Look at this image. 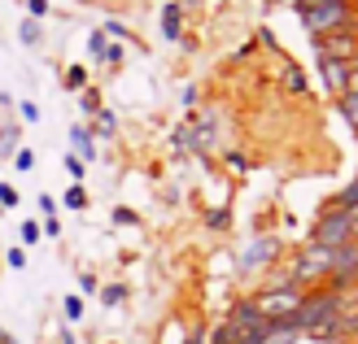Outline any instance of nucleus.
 <instances>
[{
	"mask_svg": "<svg viewBox=\"0 0 358 344\" xmlns=\"http://www.w3.org/2000/svg\"><path fill=\"white\" fill-rule=\"evenodd\" d=\"M227 166H231V170H249V157L231 149V153H227Z\"/></svg>",
	"mask_w": 358,
	"mask_h": 344,
	"instance_id": "nucleus-35",
	"label": "nucleus"
},
{
	"mask_svg": "<svg viewBox=\"0 0 358 344\" xmlns=\"http://www.w3.org/2000/svg\"><path fill=\"white\" fill-rule=\"evenodd\" d=\"M101 110V92L96 87H83V114H96Z\"/></svg>",
	"mask_w": 358,
	"mask_h": 344,
	"instance_id": "nucleus-28",
	"label": "nucleus"
},
{
	"mask_svg": "<svg viewBox=\"0 0 358 344\" xmlns=\"http://www.w3.org/2000/svg\"><path fill=\"white\" fill-rule=\"evenodd\" d=\"M301 297H306V287H297V283H289V287H262V292L254 297V305L262 310V318L280 322V318H293L297 314Z\"/></svg>",
	"mask_w": 358,
	"mask_h": 344,
	"instance_id": "nucleus-5",
	"label": "nucleus"
},
{
	"mask_svg": "<svg viewBox=\"0 0 358 344\" xmlns=\"http://www.w3.org/2000/svg\"><path fill=\"white\" fill-rule=\"evenodd\" d=\"M184 344H206V331H192V336H184Z\"/></svg>",
	"mask_w": 358,
	"mask_h": 344,
	"instance_id": "nucleus-41",
	"label": "nucleus"
},
{
	"mask_svg": "<svg viewBox=\"0 0 358 344\" xmlns=\"http://www.w3.org/2000/svg\"><path fill=\"white\" fill-rule=\"evenodd\" d=\"M293 9L301 17V27L310 35H328V31H341L354 22L358 5L354 0H293Z\"/></svg>",
	"mask_w": 358,
	"mask_h": 344,
	"instance_id": "nucleus-1",
	"label": "nucleus"
},
{
	"mask_svg": "<svg viewBox=\"0 0 358 344\" xmlns=\"http://www.w3.org/2000/svg\"><path fill=\"white\" fill-rule=\"evenodd\" d=\"M350 87H354V92H358V61H354V75H350Z\"/></svg>",
	"mask_w": 358,
	"mask_h": 344,
	"instance_id": "nucleus-42",
	"label": "nucleus"
},
{
	"mask_svg": "<svg viewBox=\"0 0 358 344\" xmlns=\"http://www.w3.org/2000/svg\"><path fill=\"white\" fill-rule=\"evenodd\" d=\"M179 31H184V9H179V5H166V9H162V35L175 44Z\"/></svg>",
	"mask_w": 358,
	"mask_h": 344,
	"instance_id": "nucleus-12",
	"label": "nucleus"
},
{
	"mask_svg": "<svg viewBox=\"0 0 358 344\" xmlns=\"http://www.w3.org/2000/svg\"><path fill=\"white\" fill-rule=\"evenodd\" d=\"M254 322H262V310L254 305V297H245V301H236V305L227 310V327H231V331L254 327Z\"/></svg>",
	"mask_w": 358,
	"mask_h": 344,
	"instance_id": "nucleus-10",
	"label": "nucleus"
},
{
	"mask_svg": "<svg viewBox=\"0 0 358 344\" xmlns=\"http://www.w3.org/2000/svg\"><path fill=\"white\" fill-rule=\"evenodd\" d=\"M114 131H118V118H114L110 110H96V114H92V135H105V140H110Z\"/></svg>",
	"mask_w": 358,
	"mask_h": 344,
	"instance_id": "nucleus-14",
	"label": "nucleus"
},
{
	"mask_svg": "<svg viewBox=\"0 0 358 344\" xmlns=\"http://www.w3.org/2000/svg\"><path fill=\"white\" fill-rule=\"evenodd\" d=\"M324 287H332V292H350V287H358V240H345L341 248H336L332 275L324 279Z\"/></svg>",
	"mask_w": 358,
	"mask_h": 344,
	"instance_id": "nucleus-6",
	"label": "nucleus"
},
{
	"mask_svg": "<svg viewBox=\"0 0 358 344\" xmlns=\"http://www.w3.org/2000/svg\"><path fill=\"white\" fill-rule=\"evenodd\" d=\"M101 301H105V305H122V301H127V283H110V287H101Z\"/></svg>",
	"mask_w": 358,
	"mask_h": 344,
	"instance_id": "nucleus-21",
	"label": "nucleus"
},
{
	"mask_svg": "<svg viewBox=\"0 0 358 344\" xmlns=\"http://www.w3.org/2000/svg\"><path fill=\"white\" fill-rule=\"evenodd\" d=\"M341 336L358 340V310H354V314H341Z\"/></svg>",
	"mask_w": 358,
	"mask_h": 344,
	"instance_id": "nucleus-31",
	"label": "nucleus"
},
{
	"mask_svg": "<svg viewBox=\"0 0 358 344\" xmlns=\"http://www.w3.org/2000/svg\"><path fill=\"white\" fill-rule=\"evenodd\" d=\"M79 287H83V292H96L101 283H96V275H92V270H83V275H79Z\"/></svg>",
	"mask_w": 358,
	"mask_h": 344,
	"instance_id": "nucleus-38",
	"label": "nucleus"
},
{
	"mask_svg": "<svg viewBox=\"0 0 358 344\" xmlns=\"http://www.w3.org/2000/svg\"><path fill=\"white\" fill-rule=\"evenodd\" d=\"M345 240H354V223H350V209H336L328 205L324 214L315 218L310 227V244H324V248H341Z\"/></svg>",
	"mask_w": 358,
	"mask_h": 344,
	"instance_id": "nucleus-4",
	"label": "nucleus"
},
{
	"mask_svg": "<svg viewBox=\"0 0 358 344\" xmlns=\"http://www.w3.org/2000/svg\"><path fill=\"white\" fill-rule=\"evenodd\" d=\"M114 223H118V227H136L140 218H136V214H131L127 205H122V209H114Z\"/></svg>",
	"mask_w": 358,
	"mask_h": 344,
	"instance_id": "nucleus-33",
	"label": "nucleus"
},
{
	"mask_svg": "<svg viewBox=\"0 0 358 344\" xmlns=\"http://www.w3.org/2000/svg\"><path fill=\"white\" fill-rule=\"evenodd\" d=\"M17 201H22V196H17V188H13V184H0V205H5V209H13Z\"/></svg>",
	"mask_w": 358,
	"mask_h": 344,
	"instance_id": "nucleus-30",
	"label": "nucleus"
},
{
	"mask_svg": "<svg viewBox=\"0 0 358 344\" xmlns=\"http://www.w3.org/2000/svg\"><path fill=\"white\" fill-rule=\"evenodd\" d=\"M17 40H22L27 48H35V44H40V40H44V35H40V22H35V17H27V22H22V27H17Z\"/></svg>",
	"mask_w": 358,
	"mask_h": 344,
	"instance_id": "nucleus-20",
	"label": "nucleus"
},
{
	"mask_svg": "<svg viewBox=\"0 0 358 344\" xmlns=\"http://www.w3.org/2000/svg\"><path fill=\"white\" fill-rule=\"evenodd\" d=\"M336 110H341V118H345V122L354 126V131H358V92H354V87L336 96Z\"/></svg>",
	"mask_w": 358,
	"mask_h": 344,
	"instance_id": "nucleus-13",
	"label": "nucleus"
},
{
	"mask_svg": "<svg viewBox=\"0 0 358 344\" xmlns=\"http://www.w3.org/2000/svg\"><path fill=\"white\" fill-rule=\"evenodd\" d=\"M17 135H22V131H17V122L0 126V157H13L17 153Z\"/></svg>",
	"mask_w": 358,
	"mask_h": 344,
	"instance_id": "nucleus-15",
	"label": "nucleus"
},
{
	"mask_svg": "<svg viewBox=\"0 0 358 344\" xmlns=\"http://www.w3.org/2000/svg\"><path fill=\"white\" fill-rule=\"evenodd\" d=\"M350 31H354V35H358V13H354V22H350Z\"/></svg>",
	"mask_w": 358,
	"mask_h": 344,
	"instance_id": "nucleus-45",
	"label": "nucleus"
},
{
	"mask_svg": "<svg viewBox=\"0 0 358 344\" xmlns=\"http://www.w3.org/2000/svg\"><path fill=\"white\" fill-rule=\"evenodd\" d=\"M319 75H324V83L332 87L336 96L350 92V75H354V61H341V57H324L319 52Z\"/></svg>",
	"mask_w": 358,
	"mask_h": 344,
	"instance_id": "nucleus-9",
	"label": "nucleus"
},
{
	"mask_svg": "<svg viewBox=\"0 0 358 344\" xmlns=\"http://www.w3.org/2000/svg\"><path fill=\"white\" fill-rule=\"evenodd\" d=\"M27 13L35 17V22H40V17L48 13V0H27Z\"/></svg>",
	"mask_w": 358,
	"mask_h": 344,
	"instance_id": "nucleus-34",
	"label": "nucleus"
},
{
	"mask_svg": "<svg viewBox=\"0 0 358 344\" xmlns=\"http://www.w3.org/2000/svg\"><path fill=\"white\" fill-rule=\"evenodd\" d=\"M40 209H44L48 218H52V214H57V201H52V196H40Z\"/></svg>",
	"mask_w": 358,
	"mask_h": 344,
	"instance_id": "nucleus-40",
	"label": "nucleus"
},
{
	"mask_svg": "<svg viewBox=\"0 0 358 344\" xmlns=\"http://www.w3.org/2000/svg\"><path fill=\"white\" fill-rule=\"evenodd\" d=\"M231 340H236V331H231L227 322H219L214 331H206V344H231Z\"/></svg>",
	"mask_w": 358,
	"mask_h": 344,
	"instance_id": "nucleus-24",
	"label": "nucleus"
},
{
	"mask_svg": "<svg viewBox=\"0 0 358 344\" xmlns=\"http://www.w3.org/2000/svg\"><path fill=\"white\" fill-rule=\"evenodd\" d=\"M284 87H289L293 96H306V87H310V83H306V75H301L297 66H289V70H284Z\"/></svg>",
	"mask_w": 358,
	"mask_h": 344,
	"instance_id": "nucleus-17",
	"label": "nucleus"
},
{
	"mask_svg": "<svg viewBox=\"0 0 358 344\" xmlns=\"http://www.w3.org/2000/svg\"><path fill=\"white\" fill-rule=\"evenodd\" d=\"M105 35H114V40H127V27H122V22H105Z\"/></svg>",
	"mask_w": 358,
	"mask_h": 344,
	"instance_id": "nucleus-39",
	"label": "nucleus"
},
{
	"mask_svg": "<svg viewBox=\"0 0 358 344\" xmlns=\"http://www.w3.org/2000/svg\"><path fill=\"white\" fill-rule=\"evenodd\" d=\"M17 118H22V122H40V110H35V100H22V105H17Z\"/></svg>",
	"mask_w": 358,
	"mask_h": 344,
	"instance_id": "nucleus-32",
	"label": "nucleus"
},
{
	"mask_svg": "<svg viewBox=\"0 0 358 344\" xmlns=\"http://www.w3.org/2000/svg\"><path fill=\"white\" fill-rule=\"evenodd\" d=\"M341 314H345V292H332V287H315V292L301 297L297 314H293V327L310 336V331H319L324 322L341 318Z\"/></svg>",
	"mask_w": 358,
	"mask_h": 344,
	"instance_id": "nucleus-2",
	"label": "nucleus"
},
{
	"mask_svg": "<svg viewBox=\"0 0 358 344\" xmlns=\"http://www.w3.org/2000/svg\"><path fill=\"white\" fill-rule=\"evenodd\" d=\"M13 166H17V170H31V166H35V153L17 144V153H13Z\"/></svg>",
	"mask_w": 358,
	"mask_h": 344,
	"instance_id": "nucleus-29",
	"label": "nucleus"
},
{
	"mask_svg": "<svg viewBox=\"0 0 358 344\" xmlns=\"http://www.w3.org/2000/svg\"><path fill=\"white\" fill-rule=\"evenodd\" d=\"M5 262H9L13 270H22V266H27V253H22V248H9V253H5Z\"/></svg>",
	"mask_w": 358,
	"mask_h": 344,
	"instance_id": "nucleus-36",
	"label": "nucleus"
},
{
	"mask_svg": "<svg viewBox=\"0 0 358 344\" xmlns=\"http://www.w3.org/2000/svg\"><path fill=\"white\" fill-rule=\"evenodd\" d=\"M275 257H280V240H275V235H258V240L241 253V270H245V275H254V270L275 266Z\"/></svg>",
	"mask_w": 358,
	"mask_h": 344,
	"instance_id": "nucleus-8",
	"label": "nucleus"
},
{
	"mask_svg": "<svg viewBox=\"0 0 358 344\" xmlns=\"http://www.w3.org/2000/svg\"><path fill=\"white\" fill-rule=\"evenodd\" d=\"M341 57V61H358V35L350 27L341 31H328V35H315V57Z\"/></svg>",
	"mask_w": 358,
	"mask_h": 344,
	"instance_id": "nucleus-7",
	"label": "nucleus"
},
{
	"mask_svg": "<svg viewBox=\"0 0 358 344\" xmlns=\"http://www.w3.org/2000/svg\"><path fill=\"white\" fill-rule=\"evenodd\" d=\"M101 61H105V66H118V61H122V48H118V44H105V57H101Z\"/></svg>",
	"mask_w": 358,
	"mask_h": 344,
	"instance_id": "nucleus-37",
	"label": "nucleus"
},
{
	"mask_svg": "<svg viewBox=\"0 0 358 344\" xmlns=\"http://www.w3.org/2000/svg\"><path fill=\"white\" fill-rule=\"evenodd\" d=\"M206 227H210V231H227V227H231V214H227V209H210V214H206Z\"/></svg>",
	"mask_w": 358,
	"mask_h": 344,
	"instance_id": "nucleus-22",
	"label": "nucleus"
},
{
	"mask_svg": "<svg viewBox=\"0 0 358 344\" xmlns=\"http://www.w3.org/2000/svg\"><path fill=\"white\" fill-rule=\"evenodd\" d=\"M70 144H75V153L83 161H96V135H92V126H70Z\"/></svg>",
	"mask_w": 358,
	"mask_h": 344,
	"instance_id": "nucleus-11",
	"label": "nucleus"
},
{
	"mask_svg": "<svg viewBox=\"0 0 358 344\" xmlns=\"http://www.w3.org/2000/svg\"><path fill=\"white\" fill-rule=\"evenodd\" d=\"M40 240H44V227L35 223V218H27L22 223V244H40Z\"/></svg>",
	"mask_w": 358,
	"mask_h": 344,
	"instance_id": "nucleus-26",
	"label": "nucleus"
},
{
	"mask_svg": "<svg viewBox=\"0 0 358 344\" xmlns=\"http://www.w3.org/2000/svg\"><path fill=\"white\" fill-rule=\"evenodd\" d=\"M350 223H354V240H358V209H354V214H350Z\"/></svg>",
	"mask_w": 358,
	"mask_h": 344,
	"instance_id": "nucleus-44",
	"label": "nucleus"
},
{
	"mask_svg": "<svg viewBox=\"0 0 358 344\" xmlns=\"http://www.w3.org/2000/svg\"><path fill=\"white\" fill-rule=\"evenodd\" d=\"M0 344H13V336H9V331H5V327H0Z\"/></svg>",
	"mask_w": 358,
	"mask_h": 344,
	"instance_id": "nucleus-43",
	"label": "nucleus"
},
{
	"mask_svg": "<svg viewBox=\"0 0 358 344\" xmlns=\"http://www.w3.org/2000/svg\"><path fill=\"white\" fill-rule=\"evenodd\" d=\"M332 257H336V248H324V244H306L293 257V266H289V275H293V283L297 287H310V283H324L328 275H332Z\"/></svg>",
	"mask_w": 358,
	"mask_h": 344,
	"instance_id": "nucleus-3",
	"label": "nucleus"
},
{
	"mask_svg": "<svg viewBox=\"0 0 358 344\" xmlns=\"http://www.w3.org/2000/svg\"><path fill=\"white\" fill-rule=\"evenodd\" d=\"M105 44H110V35H105V31H92V35H87V52H92L96 61L105 57Z\"/></svg>",
	"mask_w": 358,
	"mask_h": 344,
	"instance_id": "nucleus-23",
	"label": "nucleus"
},
{
	"mask_svg": "<svg viewBox=\"0 0 358 344\" xmlns=\"http://www.w3.org/2000/svg\"><path fill=\"white\" fill-rule=\"evenodd\" d=\"M62 314H66L70 322H79V318H83V297H66V301H62Z\"/></svg>",
	"mask_w": 358,
	"mask_h": 344,
	"instance_id": "nucleus-25",
	"label": "nucleus"
},
{
	"mask_svg": "<svg viewBox=\"0 0 358 344\" xmlns=\"http://www.w3.org/2000/svg\"><path fill=\"white\" fill-rule=\"evenodd\" d=\"M62 205H66V209H87V192H83V184H70L66 196H62Z\"/></svg>",
	"mask_w": 358,
	"mask_h": 344,
	"instance_id": "nucleus-19",
	"label": "nucleus"
},
{
	"mask_svg": "<svg viewBox=\"0 0 358 344\" xmlns=\"http://www.w3.org/2000/svg\"><path fill=\"white\" fill-rule=\"evenodd\" d=\"M66 170H70V179L79 184V179H83V170H87V161H83L79 153H66Z\"/></svg>",
	"mask_w": 358,
	"mask_h": 344,
	"instance_id": "nucleus-27",
	"label": "nucleus"
},
{
	"mask_svg": "<svg viewBox=\"0 0 358 344\" xmlns=\"http://www.w3.org/2000/svg\"><path fill=\"white\" fill-rule=\"evenodd\" d=\"M62 87H66V92H83V87H87V70L83 66H70L66 75H62Z\"/></svg>",
	"mask_w": 358,
	"mask_h": 344,
	"instance_id": "nucleus-16",
	"label": "nucleus"
},
{
	"mask_svg": "<svg viewBox=\"0 0 358 344\" xmlns=\"http://www.w3.org/2000/svg\"><path fill=\"white\" fill-rule=\"evenodd\" d=\"M332 205H336V209H350V214L358 209V179H350V184L341 188V196H336Z\"/></svg>",
	"mask_w": 358,
	"mask_h": 344,
	"instance_id": "nucleus-18",
	"label": "nucleus"
}]
</instances>
